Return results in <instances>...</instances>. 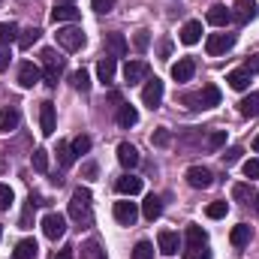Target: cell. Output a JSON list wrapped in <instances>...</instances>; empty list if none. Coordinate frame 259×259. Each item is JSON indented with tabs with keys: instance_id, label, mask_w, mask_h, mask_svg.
<instances>
[{
	"instance_id": "cell-1",
	"label": "cell",
	"mask_w": 259,
	"mask_h": 259,
	"mask_svg": "<svg viewBox=\"0 0 259 259\" xmlns=\"http://www.w3.org/2000/svg\"><path fill=\"white\" fill-rule=\"evenodd\" d=\"M69 217L78 223V226H91L94 223V214H91V190L78 187L72 199H69Z\"/></svg>"
},
{
	"instance_id": "cell-2",
	"label": "cell",
	"mask_w": 259,
	"mask_h": 259,
	"mask_svg": "<svg viewBox=\"0 0 259 259\" xmlns=\"http://www.w3.org/2000/svg\"><path fill=\"white\" fill-rule=\"evenodd\" d=\"M184 103H187L193 112L214 109V106H220V88H217V84H205L199 94H187V97H184Z\"/></svg>"
},
{
	"instance_id": "cell-3",
	"label": "cell",
	"mask_w": 259,
	"mask_h": 259,
	"mask_svg": "<svg viewBox=\"0 0 259 259\" xmlns=\"http://www.w3.org/2000/svg\"><path fill=\"white\" fill-rule=\"evenodd\" d=\"M42 66H46V84H58V78H61V72H64V58L55 52V49H42Z\"/></svg>"
},
{
	"instance_id": "cell-4",
	"label": "cell",
	"mask_w": 259,
	"mask_h": 259,
	"mask_svg": "<svg viewBox=\"0 0 259 259\" xmlns=\"http://www.w3.org/2000/svg\"><path fill=\"white\" fill-rule=\"evenodd\" d=\"M58 42H61V49H66V52H78V49L84 46V30L75 27V24L61 27V30H58Z\"/></svg>"
},
{
	"instance_id": "cell-5",
	"label": "cell",
	"mask_w": 259,
	"mask_h": 259,
	"mask_svg": "<svg viewBox=\"0 0 259 259\" xmlns=\"http://www.w3.org/2000/svg\"><path fill=\"white\" fill-rule=\"evenodd\" d=\"M232 46H235V33H211V36L205 39V52H208L211 58L226 55Z\"/></svg>"
},
{
	"instance_id": "cell-6",
	"label": "cell",
	"mask_w": 259,
	"mask_h": 259,
	"mask_svg": "<svg viewBox=\"0 0 259 259\" xmlns=\"http://www.w3.org/2000/svg\"><path fill=\"white\" fill-rule=\"evenodd\" d=\"M42 232H46V238H52V241H58V238H64L66 232V217L64 214H46L42 217Z\"/></svg>"
},
{
	"instance_id": "cell-7",
	"label": "cell",
	"mask_w": 259,
	"mask_h": 259,
	"mask_svg": "<svg viewBox=\"0 0 259 259\" xmlns=\"http://www.w3.org/2000/svg\"><path fill=\"white\" fill-rule=\"evenodd\" d=\"M142 103H145L148 109H157V106L163 103V81H160L157 75L145 84V91H142Z\"/></svg>"
},
{
	"instance_id": "cell-8",
	"label": "cell",
	"mask_w": 259,
	"mask_h": 259,
	"mask_svg": "<svg viewBox=\"0 0 259 259\" xmlns=\"http://www.w3.org/2000/svg\"><path fill=\"white\" fill-rule=\"evenodd\" d=\"M39 81H42V69L36 64L24 61V64L18 66V84H21V88H33V84H39Z\"/></svg>"
},
{
	"instance_id": "cell-9",
	"label": "cell",
	"mask_w": 259,
	"mask_h": 259,
	"mask_svg": "<svg viewBox=\"0 0 259 259\" xmlns=\"http://www.w3.org/2000/svg\"><path fill=\"white\" fill-rule=\"evenodd\" d=\"M259 6L256 0H235V12H232V18L238 21V24H250L253 18H256Z\"/></svg>"
},
{
	"instance_id": "cell-10",
	"label": "cell",
	"mask_w": 259,
	"mask_h": 259,
	"mask_svg": "<svg viewBox=\"0 0 259 259\" xmlns=\"http://www.w3.org/2000/svg\"><path fill=\"white\" fill-rule=\"evenodd\" d=\"M136 217H139V208H136V202H115V220L121 223V226H133L136 223Z\"/></svg>"
},
{
	"instance_id": "cell-11",
	"label": "cell",
	"mask_w": 259,
	"mask_h": 259,
	"mask_svg": "<svg viewBox=\"0 0 259 259\" xmlns=\"http://www.w3.org/2000/svg\"><path fill=\"white\" fill-rule=\"evenodd\" d=\"M39 127H42V136H55V130H58L55 103H39Z\"/></svg>"
},
{
	"instance_id": "cell-12",
	"label": "cell",
	"mask_w": 259,
	"mask_h": 259,
	"mask_svg": "<svg viewBox=\"0 0 259 259\" xmlns=\"http://www.w3.org/2000/svg\"><path fill=\"white\" fill-rule=\"evenodd\" d=\"M211 169H205V166H190L187 169V184L196 187V190H205V187H211Z\"/></svg>"
},
{
	"instance_id": "cell-13",
	"label": "cell",
	"mask_w": 259,
	"mask_h": 259,
	"mask_svg": "<svg viewBox=\"0 0 259 259\" xmlns=\"http://www.w3.org/2000/svg\"><path fill=\"white\" fill-rule=\"evenodd\" d=\"M157 244H160V253H166V256H175V253H178V247H181V238H178V232H169V229H163V232L157 235Z\"/></svg>"
},
{
	"instance_id": "cell-14",
	"label": "cell",
	"mask_w": 259,
	"mask_h": 259,
	"mask_svg": "<svg viewBox=\"0 0 259 259\" xmlns=\"http://www.w3.org/2000/svg\"><path fill=\"white\" fill-rule=\"evenodd\" d=\"M148 72H151V69H148L145 61H127V64H124V78H127L130 84L145 81V78H148Z\"/></svg>"
},
{
	"instance_id": "cell-15",
	"label": "cell",
	"mask_w": 259,
	"mask_h": 259,
	"mask_svg": "<svg viewBox=\"0 0 259 259\" xmlns=\"http://www.w3.org/2000/svg\"><path fill=\"white\" fill-rule=\"evenodd\" d=\"M232 196H235L241 205H247V208H256V211H259V193L250 187V184H235V187H232Z\"/></svg>"
},
{
	"instance_id": "cell-16",
	"label": "cell",
	"mask_w": 259,
	"mask_h": 259,
	"mask_svg": "<svg viewBox=\"0 0 259 259\" xmlns=\"http://www.w3.org/2000/svg\"><path fill=\"white\" fill-rule=\"evenodd\" d=\"M229 21H232V9H226L223 3H214V6L208 9V24H214V27H229Z\"/></svg>"
},
{
	"instance_id": "cell-17",
	"label": "cell",
	"mask_w": 259,
	"mask_h": 259,
	"mask_svg": "<svg viewBox=\"0 0 259 259\" xmlns=\"http://www.w3.org/2000/svg\"><path fill=\"white\" fill-rule=\"evenodd\" d=\"M193 72H196V61L193 58H181L178 64L172 66V78H175V81H190Z\"/></svg>"
},
{
	"instance_id": "cell-18",
	"label": "cell",
	"mask_w": 259,
	"mask_h": 259,
	"mask_svg": "<svg viewBox=\"0 0 259 259\" xmlns=\"http://www.w3.org/2000/svg\"><path fill=\"white\" fill-rule=\"evenodd\" d=\"M18 121H21V115H18L15 106H3L0 109V133H12L18 127Z\"/></svg>"
},
{
	"instance_id": "cell-19",
	"label": "cell",
	"mask_w": 259,
	"mask_h": 259,
	"mask_svg": "<svg viewBox=\"0 0 259 259\" xmlns=\"http://www.w3.org/2000/svg\"><path fill=\"white\" fill-rule=\"evenodd\" d=\"M115 190L121 196H136L142 190V178H136V175H121V178L115 181Z\"/></svg>"
},
{
	"instance_id": "cell-20",
	"label": "cell",
	"mask_w": 259,
	"mask_h": 259,
	"mask_svg": "<svg viewBox=\"0 0 259 259\" xmlns=\"http://www.w3.org/2000/svg\"><path fill=\"white\" fill-rule=\"evenodd\" d=\"M115 69H118V64H115L112 55L100 58V64H97V75H100V81H103V84H112V81H115Z\"/></svg>"
},
{
	"instance_id": "cell-21",
	"label": "cell",
	"mask_w": 259,
	"mask_h": 259,
	"mask_svg": "<svg viewBox=\"0 0 259 259\" xmlns=\"http://www.w3.org/2000/svg\"><path fill=\"white\" fill-rule=\"evenodd\" d=\"M118 163H121L124 169H133V166H139V151H136L130 142H121V145H118Z\"/></svg>"
},
{
	"instance_id": "cell-22",
	"label": "cell",
	"mask_w": 259,
	"mask_h": 259,
	"mask_svg": "<svg viewBox=\"0 0 259 259\" xmlns=\"http://www.w3.org/2000/svg\"><path fill=\"white\" fill-rule=\"evenodd\" d=\"M52 21H55V24H61V21H78V9H75L72 3H58V6L52 9Z\"/></svg>"
},
{
	"instance_id": "cell-23",
	"label": "cell",
	"mask_w": 259,
	"mask_h": 259,
	"mask_svg": "<svg viewBox=\"0 0 259 259\" xmlns=\"http://www.w3.org/2000/svg\"><path fill=\"white\" fill-rule=\"evenodd\" d=\"M199 39H202V21H187L181 27V42L184 46H196Z\"/></svg>"
},
{
	"instance_id": "cell-24",
	"label": "cell",
	"mask_w": 259,
	"mask_h": 259,
	"mask_svg": "<svg viewBox=\"0 0 259 259\" xmlns=\"http://www.w3.org/2000/svg\"><path fill=\"white\" fill-rule=\"evenodd\" d=\"M106 49H109L112 58H124V55H127V39H124L121 33H109V36H106Z\"/></svg>"
},
{
	"instance_id": "cell-25",
	"label": "cell",
	"mask_w": 259,
	"mask_h": 259,
	"mask_svg": "<svg viewBox=\"0 0 259 259\" xmlns=\"http://www.w3.org/2000/svg\"><path fill=\"white\" fill-rule=\"evenodd\" d=\"M136 121H139V112H136L130 103H121V106H118V124L124 130H130V127H136Z\"/></svg>"
},
{
	"instance_id": "cell-26",
	"label": "cell",
	"mask_w": 259,
	"mask_h": 259,
	"mask_svg": "<svg viewBox=\"0 0 259 259\" xmlns=\"http://www.w3.org/2000/svg\"><path fill=\"white\" fill-rule=\"evenodd\" d=\"M250 235H253V229H250L247 223H238V226L232 229V235H229V241H232L235 247H247V244H250Z\"/></svg>"
},
{
	"instance_id": "cell-27",
	"label": "cell",
	"mask_w": 259,
	"mask_h": 259,
	"mask_svg": "<svg viewBox=\"0 0 259 259\" xmlns=\"http://www.w3.org/2000/svg\"><path fill=\"white\" fill-rule=\"evenodd\" d=\"M36 256H39V247H36L33 238H24V241L15 244V259H36Z\"/></svg>"
},
{
	"instance_id": "cell-28",
	"label": "cell",
	"mask_w": 259,
	"mask_h": 259,
	"mask_svg": "<svg viewBox=\"0 0 259 259\" xmlns=\"http://www.w3.org/2000/svg\"><path fill=\"white\" fill-rule=\"evenodd\" d=\"M226 81H229V88H232V91H247V88H250V72L235 69V72H229V75H226Z\"/></svg>"
},
{
	"instance_id": "cell-29",
	"label": "cell",
	"mask_w": 259,
	"mask_h": 259,
	"mask_svg": "<svg viewBox=\"0 0 259 259\" xmlns=\"http://www.w3.org/2000/svg\"><path fill=\"white\" fill-rule=\"evenodd\" d=\"M18 42V24L15 21H0V46Z\"/></svg>"
},
{
	"instance_id": "cell-30",
	"label": "cell",
	"mask_w": 259,
	"mask_h": 259,
	"mask_svg": "<svg viewBox=\"0 0 259 259\" xmlns=\"http://www.w3.org/2000/svg\"><path fill=\"white\" fill-rule=\"evenodd\" d=\"M238 112H241V118H256L259 115V94L244 97V100L238 103Z\"/></svg>"
},
{
	"instance_id": "cell-31",
	"label": "cell",
	"mask_w": 259,
	"mask_h": 259,
	"mask_svg": "<svg viewBox=\"0 0 259 259\" xmlns=\"http://www.w3.org/2000/svg\"><path fill=\"white\" fill-rule=\"evenodd\" d=\"M160 211H163V202H160V199H157L154 193H151L148 199H145V202H142V214H145L148 220H157V217H160Z\"/></svg>"
},
{
	"instance_id": "cell-32",
	"label": "cell",
	"mask_w": 259,
	"mask_h": 259,
	"mask_svg": "<svg viewBox=\"0 0 259 259\" xmlns=\"http://www.w3.org/2000/svg\"><path fill=\"white\" fill-rule=\"evenodd\" d=\"M184 241H187V247H199V244H208V235H205L202 226H187Z\"/></svg>"
},
{
	"instance_id": "cell-33",
	"label": "cell",
	"mask_w": 259,
	"mask_h": 259,
	"mask_svg": "<svg viewBox=\"0 0 259 259\" xmlns=\"http://www.w3.org/2000/svg\"><path fill=\"white\" fill-rule=\"evenodd\" d=\"M69 81H72V88H75V91H81V94H88V91H91V72H88V69H75Z\"/></svg>"
},
{
	"instance_id": "cell-34",
	"label": "cell",
	"mask_w": 259,
	"mask_h": 259,
	"mask_svg": "<svg viewBox=\"0 0 259 259\" xmlns=\"http://www.w3.org/2000/svg\"><path fill=\"white\" fill-rule=\"evenodd\" d=\"M81 259H106V250L100 247V241H84L81 244Z\"/></svg>"
},
{
	"instance_id": "cell-35",
	"label": "cell",
	"mask_w": 259,
	"mask_h": 259,
	"mask_svg": "<svg viewBox=\"0 0 259 259\" xmlns=\"http://www.w3.org/2000/svg\"><path fill=\"white\" fill-rule=\"evenodd\" d=\"M72 160H75L72 145H69V142H58V163H61L64 169H69V166H72Z\"/></svg>"
},
{
	"instance_id": "cell-36",
	"label": "cell",
	"mask_w": 259,
	"mask_h": 259,
	"mask_svg": "<svg viewBox=\"0 0 259 259\" xmlns=\"http://www.w3.org/2000/svg\"><path fill=\"white\" fill-rule=\"evenodd\" d=\"M39 36H42V30H39V27H27V30H21V33H18V46H21V49H30Z\"/></svg>"
},
{
	"instance_id": "cell-37",
	"label": "cell",
	"mask_w": 259,
	"mask_h": 259,
	"mask_svg": "<svg viewBox=\"0 0 259 259\" xmlns=\"http://www.w3.org/2000/svg\"><path fill=\"white\" fill-rule=\"evenodd\" d=\"M223 145H226V130H214V133L205 139V148H208V151H220Z\"/></svg>"
},
{
	"instance_id": "cell-38",
	"label": "cell",
	"mask_w": 259,
	"mask_h": 259,
	"mask_svg": "<svg viewBox=\"0 0 259 259\" xmlns=\"http://www.w3.org/2000/svg\"><path fill=\"white\" fill-rule=\"evenodd\" d=\"M30 163H33V169H36V172H49V154H46L42 148H36V151H33Z\"/></svg>"
},
{
	"instance_id": "cell-39",
	"label": "cell",
	"mask_w": 259,
	"mask_h": 259,
	"mask_svg": "<svg viewBox=\"0 0 259 259\" xmlns=\"http://www.w3.org/2000/svg\"><path fill=\"white\" fill-rule=\"evenodd\" d=\"M133 259H154V244L151 241H139L133 247Z\"/></svg>"
},
{
	"instance_id": "cell-40",
	"label": "cell",
	"mask_w": 259,
	"mask_h": 259,
	"mask_svg": "<svg viewBox=\"0 0 259 259\" xmlns=\"http://www.w3.org/2000/svg\"><path fill=\"white\" fill-rule=\"evenodd\" d=\"M226 211H229V205H226V202H211V205L205 208V214H208L211 220H220V217H226Z\"/></svg>"
},
{
	"instance_id": "cell-41",
	"label": "cell",
	"mask_w": 259,
	"mask_h": 259,
	"mask_svg": "<svg viewBox=\"0 0 259 259\" xmlns=\"http://www.w3.org/2000/svg\"><path fill=\"white\" fill-rule=\"evenodd\" d=\"M69 145H72V154H75V157H78V154H88V151H91V136H78V139H72Z\"/></svg>"
},
{
	"instance_id": "cell-42",
	"label": "cell",
	"mask_w": 259,
	"mask_h": 259,
	"mask_svg": "<svg viewBox=\"0 0 259 259\" xmlns=\"http://www.w3.org/2000/svg\"><path fill=\"white\" fill-rule=\"evenodd\" d=\"M184 259H211V250H208V244L187 247V250H184Z\"/></svg>"
},
{
	"instance_id": "cell-43",
	"label": "cell",
	"mask_w": 259,
	"mask_h": 259,
	"mask_svg": "<svg viewBox=\"0 0 259 259\" xmlns=\"http://www.w3.org/2000/svg\"><path fill=\"white\" fill-rule=\"evenodd\" d=\"M151 142H154V145H157V148H166V145H169V142H172V133H169V130H166V127L154 130V136H151Z\"/></svg>"
},
{
	"instance_id": "cell-44",
	"label": "cell",
	"mask_w": 259,
	"mask_h": 259,
	"mask_svg": "<svg viewBox=\"0 0 259 259\" xmlns=\"http://www.w3.org/2000/svg\"><path fill=\"white\" fill-rule=\"evenodd\" d=\"M241 154H244L241 148H229V151L223 154V166H232V163H238V160H241Z\"/></svg>"
},
{
	"instance_id": "cell-45",
	"label": "cell",
	"mask_w": 259,
	"mask_h": 259,
	"mask_svg": "<svg viewBox=\"0 0 259 259\" xmlns=\"http://www.w3.org/2000/svg\"><path fill=\"white\" fill-rule=\"evenodd\" d=\"M91 6H94V12H112L115 9V0H91Z\"/></svg>"
},
{
	"instance_id": "cell-46",
	"label": "cell",
	"mask_w": 259,
	"mask_h": 259,
	"mask_svg": "<svg viewBox=\"0 0 259 259\" xmlns=\"http://www.w3.org/2000/svg\"><path fill=\"white\" fill-rule=\"evenodd\" d=\"M9 205H12V190L6 184H0V211H6Z\"/></svg>"
},
{
	"instance_id": "cell-47",
	"label": "cell",
	"mask_w": 259,
	"mask_h": 259,
	"mask_svg": "<svg viewBox=\"0 0 259 259\" xmlns=\"http://www.w3.org/2000/svg\"><path fill=\"white\" fill-rule=\"evenodd\" d=\"M9 61H12V49L9 46H0V72H6Z\"/></svg>"
},
{
	"instance_id": "cell-48",
	"label": "cell",
	"mask_w": 259,
	"mask_h": 259,
	"mask_svg": "<svg viewBox=\"0 0 259 259\" xmlns=\"http://www.w3.org/2000/svg\"><path fill=\"white\" fill-rule=\"evenodd\" d=\"M148 42H151L148 30H139V33H136V49H139V52H145V49H148Z\"/></svg>"
},
{
	"instance_id": "cell-49",
	"label": "cell",
	"mask_w": 259,
	"mask_h": 259,
	"mask_svg": "<svg viewBox=\"0 0 259 259\" xmlns=\"http://www.w3.org/2000/svg\"><path fill=\"white\" fill-rule=\"evenodd\" d=\"M244 175L247 178H259V160H247L244 163Z\"/></svg>"
},
{
	"instance_id": "cell-50",
	"label": "cell",
	"mask_w": 259,
	"mask_h": 259,
	"mask_svg": "<svg viewBox=\"0 0 259 259\" xmlns=\"http://www.w3.org/2000/svg\"><path fill=\"white\" fill-rule=\"evenodd\" d=\"M244 72H250V75L259 72V55H250V58L244 61Z\"/></svg>"
},
{
	"instance_id": "cell-51",
	"label": "cell",
	"mask_w": 259,
	"mask_h": 259,
	"mask_svg": "<svg viewBox=\"0 0 259 259\" xmlns=\"http://www.w3.org/2000/svg\"><path fill=\"white\" fill-rule=\"evenodd\" d=\"M84 178H88V181L97 178V163H84Z\"/></svg>"
},
{
	"instance_id": "cell-52",
	"label": "cell",
	"mask_w": 259,
	"mask_h": 259,
	"mask_svg": "<svg viewBox=\"0 0 259 259\" xmlns=\"http://www.w3.org/2000/svg\"><path fill=\"white\" fill-rule=\"evenodd\" d=\"M169 52H172V42H160V55L169 58Z\"/></svg>"
},
{
	"instance_id": "cell-53",
	"label": "cell",
	"mask_w": 259,
	"mask_h": 259,
	"mask_svg": "<svg viewBox=\"0 0 259 259\" xmlns=\"http://www.w3.org/2000/svg\"><path fill=\"white\" fill-rule=\"evenodd\" d=\"M55 259H72V247H66V250H61V253H58Z\"/></svg>"
},
{
	"instance_id": "cell-54",
	"label": "cell",
	"mask_w": 259,
	"mask_h": 259,
	"mask_svg": "<svg viewBox=\"0 0 259 259\" xmlns=\"http://www.w3.org/2000/svg\"><path fill=\"white\" fill-rule=\"evenodd\" d=\"M253 151H259V136L253 139Z\"/></svg>"
},
{
	"instance_id": "cell-55",
	"label": "cell",
	"mask_w": 259,
	"mask_h": 259,
	"mask_svg": "<svg viewBox=\"0 0 259 259\" xmlns=\"http://www.w3.org/2000/svg\"><path fill=\"white\" fill-rule=\"evenodd\" d=\"M61 3H72V0H61Z\"/></svg>"
},
{
	"instance_id": "cell-56",
	"label": "cell",
	"mask_w": 259,
	"mask_h": 259,
	"mask_svg": "<svg viewBox=\"0 0 259 259\" xmlns=\"http://www.w3.org/2000/svg\"><path fill=\"white\" fill-rule=\"evenodd\" d=\"M0 235H3V226H0Z\"/></svg>"
}]
</instances>
